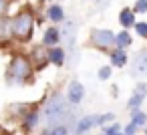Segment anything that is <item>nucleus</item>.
Instances as JSON below:
<instances>
[{"label":"nucleus","mask_w":147,"mask_h":135,"mask_svg":"<svg viewBox=\"0 0 147 135\" xmlns=\"http://www.w3.org/2000/svg\"><path fill=\"white\" fill-rule=\"evenodd\" d=\"M34 75V65L28 53H12L6 67V83L8 85H26Z\"/></svg>","instance_id":"f03ea898"},{"label":"nucleus","mask_w":147,"mask_h":135,"mask_svg":"<svg viewBox=\"0 0 147 135\" xmlns=\"http://www.w3.org/2000/svg\"><path fill=\"white\" fill-rule=\"evenodd\" d=\"M119 131H121V125H119L117 121H113V123H109V125L103 127V133H105V135H117Z\"/></svg>","instance_id":"4be33fe9"},{"label":"nucleus","mask_w":147,"mask_h":135,"mask_svg":"<svg viewBox=\"0 0 147 135\" xmlns=\"http://www.w3.org/2000/svg\"><path fill=\"white\" fill-rule=\"evenodd\" d=\"M2 135H10V133H2Z\"/></svg>","instance_id":"7c9ffc66"},{"label":"nucleus","mask_w":147,"mask_h":135,"mask_svg":"<svg viewBox=\"0 0 147 135\" xmlns=\"http://www.w3.org/2000/svg\"><path fill=\"white\" fill-rule=\"evenodd\" d=\"M89 45L101 53H109L115 49V32L109 28H93L89 36Z\"/></svg>","instance_id":"20e7f679"},{"label":"nucleus","mask_w":147,"mask_h":135,"mask_svg":"<svg viewBox=\"0 0 147 135\" xmlns=\"http://www.w3.org/2000/svg\"><path fill=\"white\" fill-rule=\"evenodd\" d=\"M99 119H101V115H85V117L77 119V125L73 129V135H85L87 131H91L93 127L99 125Z\"/></svg>","instance_id":"1a4fd4ad"},{"label":"nucleus","mask_w":147,"mask_h":135,"mask_svg":"<svg viewBox=\"0 0 147 135\" xmlns=\"http://www.w3.org/2000/svg\"><path fill=\"white\" fill-rule=\"evenodd\" d=\"M8 8H10V0H0V18L8 16Z\"/></svg>","instance_id":"a878e982"},{"label":"nucleus","mask_w":147,"mask_h":135,"mask_svg":"<svg viewBox=\"0 0 147 135\" xmlns=\"http://www.w3.org/2000/svg\"><path fill=\"white\" fill-rule=\"evenodd\" d=\"M14 45L12 38V18L10 16H2L0 18V49H6Z\"/></svg>","instance_id":"6e6552de"},{"label":"nucleus","mask_w":147,"mask_h":135,"mask_svg":"<svg viewBox=\"0 0 147 135\" xmlns=\"http://www.w3.org/2000/svg\"><path fill=\"white\" fill-rule=\"evenodd\" d=\"M133 93H135V95H143V97H147V83H137V87H135Z\"/></svg>","instance_id":"cd10ccee"},{"label":"nucleus","mask_w":147,"mask_h":135,"mask_svg":"<svg viewBox=\"0 0 147 135\" xmlns=\"http://www.w3.org/2000/svg\"><path fill=\"white\" fill-rule=\"evenodd\" d=\"M42 117H45V123H47V129L51 127H57V125H65L69 119H73V111H71V105L67 101V97L63 93H53L47 103H45V109H42Z\"/></svg>","instance_id":"f257e3e1"},{"label":"nucleus","mask_w":147,"mask_h":135,"mask_svg":"<svg viewBox=\"0 0 147 135\" xmlns=\"http://www.w3.org/2000/svg\"><path fill=\"white\" fill-rule=\"evenodd\" d=\"M117 135H123V131H119V133H117Z\"/></svg>","instance_id":"c85d7f7f"},{"label":"nucleus","mask_w":147,"mask_h":135,"mask_svg":"<svg viewBox=\"0 0 147 135\" xmlns=\"http://www.w3.org/2000/svg\"><path fill=\"white\" fill-rule=\"evenodd\" d=\"M28 57H30V61H32V65H34V71H40L42 67L49 65V61H47V49H45L42 45L32 47L30 53H28Z\"/></svg>","instance_id":"9d476101"},{"label":"nucleus","mask_w":147,"mask_h":135,"mask_svg":"<svg viewBox=\"0 0 147 135\" xmlns=\"http://www.w3.org/2000/svg\"><path fill=\"white\" fill-rule=\"evenodd\" d=\"M111 75H113V69H111L109 65L101 67V69H99V73H97V77H99L101 81H109V79H111Z\"/></svg>","instance_id":"5701e85b"},{"label":"nucleus","mask_w":147,"mask_h":135,"mask_svg":"<svg viewBox=\"0 0 147 135\" xmlns=\"http://www.w3.org/2000/svg\"><path fill=\"white\" fill-rule=\"evenodd\" d=\"M71 127L69 125H57V127H51V129H45L42 135H71Z\"/></svg>","instance_id":"aec40b11"},{"label":"nucleus","mask_w":147,"mask_h":135,"mask_svg":"<svg viewBox=\"0 0 147 135\" xmlns=\"http://www.w3.org/2000/svg\"><path fill=\"white\" fill-rule=\"evenodd\" d=\"M143 101H145V97L143 95H131L129 97V101H127V109H129V113H133V111H139L141 109V105H143Z\"/></svg>","instance_id":"6ab92c4d"},{"label":"nucleus","mask_w":147,"mask_h":135,"mask_svg":"<svg viewBox=\"0 0 147 135\" xmlns=\"http://www.w3.org/2000/svg\"><path fill=\"white\" fill-rule=\"evenodd\" d=\"M131 45H133V34H131L129 30H121V32L115 34V49L127 51Z\"/></svg>","instance_id":"f3484780"},{"label":"nucleus","mask_w":147,"mask_h":135,"mask_svg":"<svg viewBox=\"0 0 147 135\" xmlns=\"http://www.w3.org/2000/svg\"><path fill=\"white\" fill-rule=\"evenodd\" d=\"M61 41H65V53H69L75 47V43H77V24H75V20H67L65 18Z\"/></svg>","instance_id":"0eeeda50"},{"label":"nucleus","mask_w":147,"mask_h":135,"mask_svg":"<svg viewBox=\"0 0 147 135\" xmlns=\"http://www.w3.org/2000/svg\"><path fill=\"white\" fill-rule=\"evenodd\" d=\"M121 131H123V135H137V131H139V129H137L133 123H127V125H125Z\"/></svg>","instance_id":"bb28decb"},{"label":"nucleus","mask_w":147,"mask_h":135,"mask_svg":"<svg viewBox=\"0 0 147 135\" xmlns=\"http://www.w3.org/2000/svg\"><path fill=\"white\" fill-rule=\"evenodd\" d=\"M119 24H121V28L123 30H129V28H133L135 26V22H137V14L133 12V8H129V6H125V8H121V12H119Z\"/></svg>","instance_id":"ddd939ff"},{"label":"nucleus","mask_w":147,"mask_h":135,"mask_svg":"<svg viewBox=\"0 0 147 135\" xmlns=\"http://www.w3.org/2000/svg\"><path fill=\"white\" fill-rule=\"evenodd\" d=\"M133 28H135V34H137L139 38H145V41H147V22H139V20H137Z\"/></svg>","instance_id":"412c9836"},{"label":"nucleus","mask_w":147,"mask_h":135,"mask_svg":"<svg viewBox=\"0 0 147 135\" xmlns=\"http://www.w3.org/2000/svg\"><path fill=\"white\" fill-rule=\"evenodd\" d=\"M59 43H61V30L53 24V26H49V28H45V34H42V47L45 49H53V47H59Z\"/></svg>","instance_id":"f8f14e48"},{"label":"nucleus","mask_w":147,"mask_h":135,"mask_svg":"<svg viewBox=\"0 0 147 135\" xmlns=\"http://www.w3.org/2000/svg\"><path fill=\"white\" fill-rule=\"evenodd\" d=\"M0 135H2V129H0Z\"/></svg>","instance_id":"2f4dec72"},{"label":"nucleus","mask_w":147,"mask_h":135,"mask_svg":"<svg viewBox=\"0 0 147 135\" xmlns=\"http://www.w3.org/2000/svg\"><path fill=\"white\" fill-rule=\"evenodd\" d=\"M47 61L55 67H63L67 63V53L63 47H53V49H47Z\"/></svg>","instance_id":"4468645a"},{"label":"nucleus","mask_w":147,"mask_h":135,"mask_svg":"<svg viewBox=\"0 0 147 135\" xmlns=\"http://www.w3.org/2000/svg\"><path fill=\"white\" fill-rule=\"evenodd\" d=\"M47 18L51 22H65V10L61 4H49L47 6Z\"/></svg>","instance_id":"dca6fc26"},{"label":"nucleus","mask_w":147,"mask_h":135,"mask_svg":"<svg viewBox=\"0 0 147 135\" xmlns=\"http://www.w3.org/2000/svg\"><path fill=\"white\" fill-rule=\"evenodd\" d=\"M113 121H115V113H103L101 119H99V125L105 127V125H109V123H113Z\"/></svg>","instance_id":"393cba45"},{"label":"nucleus","mask_w":147,"mask_h":135,"mask_svg":"<svg viewBox=\"0 0 147 135\" xmlns=\"http://www.w3.org/2000/svg\"><path fill=\"white\" fill-rule=\"evenodd\" d=\"M34 26H36V16L32 8L24 6L12 16V38L18 45H26L34 36Z\"/></svg>","instance_id":"7ed1b4c3"},{"label":"nucleus","mask_w":147,"mask_h":135,"mask_svg":"<svg viewBox=\"0 0 147 135\" xmlns=\"http://www.w3.org/2000/svg\"><path fill=\"white\" fill-rule=\"evenodd\" d=\"M129 75L133 79H147V51H139L129 61Z\"/></svg>","instance_id":"39448f33"},{"label":"nucleus","mask_w":147,"mask_h":135,"mask_svg":"<svg viewBox=\"0 0 147 135\" xmlns=\"http://www.w3.org/2000/svg\"><path fill=\"white\" fill-rule=\"evenodd\" d=\"M129 123H133L137 129H141V127L145 129V125H147V113H145V111H141V109H139V111H133V113H131Z\"/></svg>","instance_id":"a211bd4d"},{"label":"nucleus","mask_w":147,"mask_h":135,"mask_svg":"<svg viewBox=\"0 0 147 135\" xmlns=\"http://www.w3.org/2000/svg\"><path fill=\"white\" fill-rule=\"evenodd\" d=\"M99 135H105V133H99Z\"/></svg>","instance_id":"473e14b6"},{"label":"nucleus","mask_w":147,"mask_h":135,"mask_svg":"<svg viewBox=\"0 0 147 135\" xmlns=\"http://www.w3.org/2000/svg\"><path fill=\"white\" fill-rule=\"evenodd\" d=\"M109 55V67L113 69H123V67H127V63H129V55H127V51H123V49H113V51H109L107 53Z\"/></svg>","instance_id":"9b49d317"},{"label":"nucleus","mask_w":147,"mask_h":135,"mask_svg":"<svg viewBox=\"0 0 147 135\" xmlns=\"http://www.w3.org/2000/svg\"><path fill=\"white\" fill-rule=\"evenodd\" d=\"M133 12H135V14H145V12H147V0H135Z\"/></svg>","instance_id":"b1692460"},{"label":"nucleus","mask_w":147,"mask_h":135,"mask_svg":"<svg viewBox=\"0 0 147 135\" xmlns=\"http://www.w3.org/2000/svg\"><path fill=\"white\" fill-rule=\"evenodd\" d=\"M65 97H67V101H69L71 107L81 105L83 99H85V85H83L81 81H71L69 87H67V95H65Z\"/></svg>","instance_id":"423d86ee"},{"label":"nucleus","mask_w":147,"mask_h":135,"mask_svg":"<svg viewBox=\"0 0 147 135\" xmlns=\"http://www.w3.org/2000/svg\"><path fill=\"white\" fill-rule=\"evenodd\" d=\"M40 119H42L40 111L30 107V111L22 117V127H24V131H32V129H36V127L40 125Z\"/></svg>","instance_id":"2eb2a0df"},{"label":"nucleus","mask_w":147,"mask_h":135,"mask_svg":"<svg viewBox=\"0 0 147 135\" xmlns=\"http://www.w3.org/2000/svg\"><path fill=\"white\" fill-rule=\"evenodd\" d=\"M145 135H147V125H145Z\"/></svg>","instance_id":"c756f323"}]
</instances>
